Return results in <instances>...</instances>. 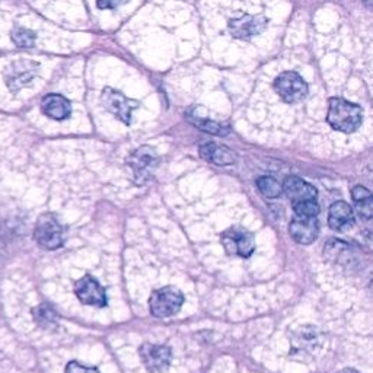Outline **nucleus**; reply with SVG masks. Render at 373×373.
I'll use <instances>...</instances> for the list:
<instances>
[{"mask_svg": "<svg viewBox=\"0 0 373 373\" xmlns=\"http://www.w3.org/2000/svg\"><path fill=\"white\" fill-rule=\"evenodd\" d=\"M200 155L207 162H212L219 167H226V165H234L236 162V155L234 151L226 146H220L216 143H206L200 146Z\"/></svg>", "mask_w": 373, "mask_h": 373, "instance_id": "nucleus-15", "label": "nucleus"}, {"mask_svg": "<svg viewBox=\"0 0 373 373\" xmlns=\"http://www.w3.org/2000/svg\"><path fill=\"white\" fill-rule=\"evenodd\" d=\"M337 373H359V372L355 370V369H351V367H346V369H343V370H340Z\"/></svg>", "mask_w": 373, "mask_h": 373, "instance_id": "nucleus-25", "label": "nucleus"}, {"mask_svg": "<svg viewBox=\"0 0 373 373\" xmlns=\"http://www.w3.org/2000/svg\"><path fill=\"white\" fill-rule=\"evenodd\" d=\"M34 77V72L32 70H28V69H20L18 72H13L11 75V77L8 79V85L12 91H18L23 87L28 85L30 82L32 80Z\"/></svg>", "mask_w": 373, "mask_h": 373, "instance_id": "nucleus-19", "label": "nucleus"}, {"mask_svg": "<svg viewBox=\"0 0 373 373\" xmlns=\"http://www.w3.org/2000/svg\"><path fill=\"white\" fill-rule=\"evenodd\" d=\"M328 225L333 231L343 232L355 225L353 209L346 201H336L331 204L328 213Z\"/></svg>", "mask_w": 373, "mask_h": 373, "instance_id": "nucleus-13", "label": "nucleus"}, {"mask_svg": "<svg viewBox=\"0 0 373 373\" xmlns=\"http://www.w3.org/2000/svg\"><path fill=\"white\" fill-rule=\"evenodd\" d=\"M140 359L146 369L152 373H162L167 370L172 360L171 348L159 344H143L139 350Z\"/></svg>", "mask_w": 373, "mask_h": 373, "instance_id": "nucleus-9", "label": "nucleus"}, {"mask_svg": "<svg viewBox=\"0 0 373 373\" xmlns=\"http://www.w3.org/2000/svg\"><path fill=\"white\" fill-rule=\"evenodd\" d=\"M12 41L23 49H30L35 43V34L27 28H15L12 31Z\"/></svg>", "mask_w": 373, "mask_h": 373, "instance_id": "nucleus-20", "label": "nucleus"}, {"mask_svg": "<svg viewBox=\"0 0 373 373\" xmlns=\"http://www.w3.org/2000/svg\"><path fill=\"white\" fill-rule=\"evenodd\" d=\"M34 239L41 248H44L47 251L58 250L65 242L63 227H61V225L53 215H41L35 223Z\"/></svg>", "mask_w": 373, "mask_h": 373, "instance_id": "nucleus-4", "label": "nucleus"}, {"mask_svg": "<svg viewBox=\"0 0 373 373\" xmlns=\"http://www.w3.org/2000/svg\"><path fill=\"white\" fill-rule=\"evenodd\" d=\"M184 303V295L174 286L155 290L149 298L151 314L156 318H170L175 315Z\"/></svg>", "mask_w": 373, "mask_h": 373, "instance_id": "nucleus-3", "label": "nucleus"}, {"mask_svg": "<svg viewBox=\"0 0 373 373\" xmlns=\"http://www.w3.org/2000/svg\"><path fill=\"white\" fill-rule=\"evenodd\" d=\"M315 341H317V331L312 328V333H308L306 327H305V328H301V331L298 333V339L295 340L293 346L296 348L306 350L310 344H315Z\"/></svg>", "mask_w": 373, "mask_h": 373, "instance_id": "nucleus-21", "label": "nucleus"}, {"mask_svg": "<svg viewBox=\"0 0 373 373\" xmlns=\"http://www.w3.org/2000/svg\"><path fill=\"white\" fill-rule=\"evenodd\" d=\"M257 189L264 197H268V198H276L283 193L282 184L276 178L268 177V175L260 177L257 179Z\"/></svg>", "mask_w": 373, "mask_h": 373, "instance_id": "nucleus-18", "label": "nucleus"}, {"mask_svg": "<svg viewBox=\"0 0 373 373\" xmlns=\"http://www.w3.org/2000/svg\"><path fill=\"white\" fill-rule=\"evenodd\" d=\"M274 89L287 103L299 102L308 95L306 82L295 72H284L277 76L274 82Z\"/></svg>", "mask_w": 373, "mask_h": 373, "instance_id": "nucleus-8", "label": "nucleus"}, {"mask_svg": "<svg viewBox=\"0 0 373 373\" xmlns=\"http://www.w3.org/2000/svg\"><path fill=\"white\" fill-rule=\"evenodd\" d=\"M186 120H189L193 126H196L197 129H200L206 133H210V134L227 136L231 132L229 126H226V124L217 122V121L210 120V118H203V117H197L193 114H186Z\"/></svg>", "mask_w": 373, "mask_h": 373, "instance_id": "nucleus-17", "label": "nucleus"}, {"mask_svg": "<svg viewBox=\"0 0 373 373\" xmlns=\"http://www.w3.org/2000/svg\"><path fill=\"white\" fill-rule=\"evenodd\" d=\"M289 234L296 244L309 245L320 235V222L314 216L296 215L289 225Z\"/></svg>", "mask_w": 373, "mask_h": 373, "instance_id": "nucleus-11", "label": "nucleus"}, {"mask_svg": "<svg viewBox=\"0 0 373 373\" xmlns=\"http://www.w3.org/2000/svg\"><path fill=\"white\" fill-rule=\"evenodd\" d=\"M41 110H43L47 117L57 121L66 120L72 114L70 101L58 94H50L44 96L43 102H41Z\"/></svg>", "mask_w": 373, "mask_h": 373, "instance_id": "nucleus-14", "label": "nucleus"}, {"mask_svg": "<svg viewBox=\"0 0 373 373\" xmlns=\"http://www.w3.org/2000/svg\"><path fill=\"white\" fill-rule=\"evenodd\" d=\"M351 198L355 201V207L360 217L370 220L373 216V197L366 186L358 185L351 190Z\"/></svg>", "mask_w": 373, "mask_h": 373, "instance_id": "nucleus-16", "label": "nucleus"}, {"mask_svg": "<svg viewBox=\"0 0 373 373\" xmlns=\"http://www.w3.org/2000/svg\"><path fill=\"white\" fill-rule=\"evenodd\" d=\"M220 242L225 251L235 257H250L255 250V239L251 232L245 231L244 227H229L220 236Z\"/></svg>", "mask_w": 373, "mask_h": 373, "instance_id": "nucleus-5", "label": "nucleus"}, {"mask_svg": "<svg viewBox=\"0 0 373 373\" xmlns=\"http://www.w3.org/2000/svg\"><path fill=\"white\" fill-rule=\"evenodd\" d=\"M365 2L367 4V6H370V2H372V0H365Z\"/></svg>", "mask_w": 373, "mask_h": 373, "instance_id": "nucleus-26", "label": "nucleus"}, {"mask_svg": "<svg viewBox=\"0 0 373 373\" xmlns=\"http://www.w3.org/2000/svg\"><path fill=\"white\" fill-rule=\"evenodd\" d=\"M75 295L76 298L89 306L103 308L107 306V293L103 289L92 276L87 274L82 279H79L75 284Z\"/></svg>", "mask_w": 373, "mask_h": 373, "instance_id": "nucleus-10", "label": "nucleus"}, {"mask_svg": "<svg viewBox=\"0 0 373 373\" xmlns=\"http://www.w3.org/2000/svg\"><path fill=\"white\" fill-rule=\"evenodd\" d=\"M101 102L103 108L108 110L114 117H117L124 124H127V126L132 122L133 110L140 106L139 101L130 99L113 88H106L102 91Z\"/></svg>", "mask_w": 373, "mask_h": 373, "instance_id": "nucleus-7", "label": "nucleus"}, {"mask_svg": "<svg viewBox=\"0 0 373 373\" xmlns=\"http://www.w3.org/2000/svg\"><path fill=\"white\" fill-rule=\"evenodd\" d=\"M37 312H38L37 320L39 322H43L46 325H54L57 322L54 310L51 308H49V306H41V308H38Z\"/></svg>", "mask_w": 373, "mask_h": 373, "instance_id": "nucleus-22", "label": "nucleus"}, {"mask_svg": "<svg viewBox=\"0 0 373 373\" xmlns=\"http://www.w3.org/2000/svg\"><path fill=\"white\" fill-rule=\"evenodd\" d=\"M268 19L263 15H245L229 23V31L235 38L250 39L265 31Z\"/></svg>", "mask_w": 373, "mask_h": 373, "instance_id": "nucleus-12", "label": "nucleus"}, {"mask_svg": "<svg viewBox=\"0 0 373 373\" xmlns=\"http://www.w3.org/2000/svg\"><path fill=\"white\" fill-rule=\"evenodd\" d=\"M282 186L287 198L292 203L296 215L314 217L320 215V204L317 203L318 191L314 185L296 175H289Z\"/></svg>", "mask_w": 373, "mask_h": 373, "instance_id": "nucleus-1", "label": "nucleus"}, {"mask_svg": "<svg viewBox=\"0 0 373 373\" xmlns=\"http://www.w3.org/2000/svg\"><path fill=\"white\" fill-rule=\"evenodd\" d=\"M129 0H98L96 5L99 9H115L118 6L126 5Z\"/></svg>", "mask_w": 373, "mask_h": 373, "instance_id": "nucleus-24", "label": "nucleus"}, {"mask_svg": "<svg viewBox=\"0 0 373 373\" xmlns=\"http://www.w3.org/2000/svg\"><path fill=\"white\" fill-rule=\"evenodd\" d=\"M66 373H101L96 367H88L79 362H70L66 366Z\"/></svg>", "mask_w": 373, "mask_h": 373, "instance_id": "nucleus-23", "label": "nucleus"}, {"mask_svg": "<svg viewBox=\"0 0 373 373\" xmlns=\"http://www.w3.org/2000/svg\"><path fill=\"white\" fill-rule=\"evenodd\" d=\"M327 121L331 127L341 133L356 132L363 121L362 108L344 98H331Z\"/></svg>", "mask_w": 373, "mask_h": 373, "instance_id": "nucleus-2", "label": "nucleus"}, {"mask_svg": "<svg viewBox=\"0 0 373 373\" xmlns=\"http://www.w3.org/2000/svg\"><path fill=\"white\" fill-rule=\"evenodd\" d=\"M158 162L159 159L156 152L149 146H141L136 149L127 159V165L137 184H144L152 178L155 170L158 168Z\"/></svg>", "mask_w": 373, "mask_h": 373, "instance_id": "nucleus-6", "label": "nucleus"}]
</instances>
